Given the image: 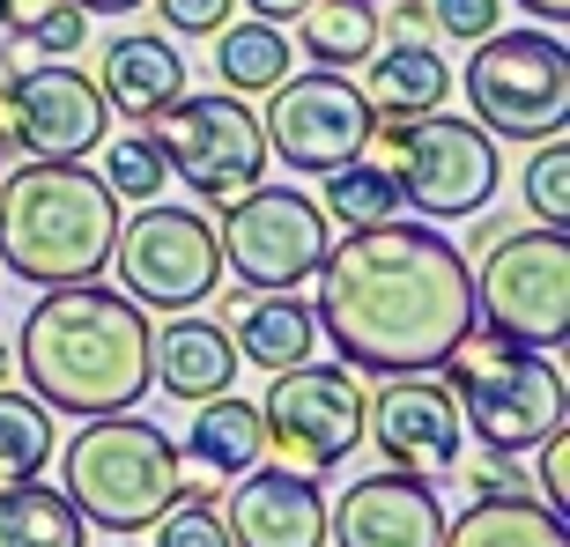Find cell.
I'll return each instance as SVG.
<instances>
[{
  "mask_svg": "<svg viewBox=\"0 0 570 547\" xmlns=\"http://www.w3.org/2000/svg\"><path fill=\"white\" fill-rule=\"evenodd\" d=\"M318 340L356 378H407L438 370L474 334V274L452 252L444 230H423V215L363 222L318 259Z\"/></svg>",
  "mask_w": 570,
  "mask_h": 547,
  "instance_id": "obj_1",
  "label": "cell"
},
{
  "mask_svg": "<svg viewBox=\"0 0 570 547\" xmlns=\"http://www.w3.org/2000/svg\"><path fill=\"white\" fill-rule=\"evenodd\" d=\"M230 547H326V496L296 466H245L223 504Z\"/></svg>",
  "mask_w": 570,
  "mask_h": 547,
  "instance_id": "obj_17",
  "label": "cell"
},
{
  "mask_svg": "<svg viewBox=\"0 0 570 547\" xmlns=\"http://www.w3.org/2000/svg\"><path fill=\"white\" fill-rule=\"evenodd\" d=\"M371 141H379L401 200L423 215V222H466V215H482L489 192H497V178H504L497 133H482L474 119H452V111L379 119Z\"/></svg>",
  "mask_w": 570,
  "mask_h": 547,
  "instance_id": "obj_6",
  "label": "cell"
},
{
  "mask_svg": "<svg viewBox=\"0 0 570 547\" xmlns=\"http://www.w3.org/2000/svg\"><path fill=\"white\" fill-rule=\"evenodd\" d=\"M164 148H156V133H119V141L105 148V186L119 192V200H156L164 192Z\"/></svg>",
  "mask_w": 570,
  "mask_h": 547,
  "instance_id": "obj_30",
  "label": "cell"
},
{
  "mask_svg": "<svg viewBox=\"0 0 570 547\" xmlns=\"http://www.w3.org/2000/svg\"><path fill=\"white\" fill-rule=\"evenodd\" d=\"M363 429H371V444H379L385 466L423 474V481L452 474V459H460V407H452V392H444L430 370L385 378L379 400L363 407Z\"/></svg>",
  "mask_w": 570,
  "mask_h": 547,
  "instance_id": "obj_15",
  "label": "cell"
},
{
  "mask_svg": "<svg viewBox=\"0 0 570 547\" xmlns=\"http://www.w3.org/2000/svg\"><path fill=\"white\" fill-rule=\"evenodd\" d=\"M356 89L379 119H423V111L444 105L452 74H444V60L430 44H393V52H371V74Z\"/></svg>",
  "mask_w": 570,
  "mask_h": 547,
  "instance_id": "obj_23",
  "label": "cell"
},
{
  "mask_svg": "<svg viewBox=\"0 0 570 547\" xmlns=\"http://www.w3.org/2000/svg\"><path fill=\"white\" fill-rule=\"evenodd\" d=\"M156 148H164V170L186 178V192H200V200H237L267 170L259 111H245V97H230V89H215V97L178 89L156 111Z\"/></svg>",
  "mask_w": 570,
  "mask_h": 547,
  "instance_id": "obj_11",
  "label": "cell"
},
{
  "mask_svg": "<svg viewBox=\"0 0 570 547\" xmlns=\"http://www.w3.org/2000/svg\"><path fill=\"white\" fill-rule=\"evenodd\" d=\"M215 74L230 97H267L282 74H296V52L282 38V22H223L215 30Z\"/></svg>",
  "mask_w": 570,
  "mask_h": 547,
  "instance_id": "obj_24",
  "label": "cell"
},
{
  "mask_svg": "<svg viewBox=\"0 0 570 547\" xmlns=\"http://www.w3.org/2000/svg\"><path fill=\"white\" fill-rule=\"evenodd\" d=\"M430 22H438L444 38L474 44V38H489V30H497V0H430Z\"/></svg>",
  "mask_w": 570,
  "mask_h": 547,
  "instance_id": "obj_34",
  "label": "cell"
},
{
  "mask_svg": "<svg viewBox=\"0 0 570 547\" xmlns=\"http://www.w3.org/2000/svg\"><path fill=\"white\" fill-rule=\"evenodd\" d=\"M230 348L259 370H296V362L318 356V311L289 289H259L253 304L237 296V326H230Z\"/></svg>",
  "mask_w": 570,
  "mask_h": 547,
  "instance_id": "obj_20",
  "label": "cell"
},
{
  "mask_svg": "<svg viewBox=\"0 0 570 547\" xmlns=\"http://www.w3.org/2000/svg\"><path fill=\"white\" fill-rule=\"evenodd\" d=\"M444 370V392L460 407V429L482 437V451H533V444L563 429V370H556L541 348H511V340H474L466 334L452 356L438 362Z\"/></svg>",
  "mask_w": 570,
  "mask_h": 547,
  "instance_id": "obj_5",
  "label": "cell"
},
{
  "mask_svg": "<svg viewBox=\"0 0 570 547\" xmlns=\"http://www.w3.org/2000/svg\"><path fill=\"white\" fill-rule=\"evenodd\" d=\"M304 52H312L318 67H341V74H348V67H363L371 60V52H379V0H312V8H304Z\"/></svg>",
  "mask_w": 570,
  "mask_h": 547,
  "instance_id": "obj_26",
  "label": "cell"
},
{
  "mask_svg": "<svg viewBox=\"0 0 570 547\" xmlns=\"http://www.w3.org/2000/svg\"><path fill=\"white\" fill-rule=\"evenodd\" d=\"M215 245H223V267L245 281V289H304L326 259V208L296 186H245L237 200H223V222H215Z\"/></svg>",
  "mask_w": 570,
  "mask_h": 547,
  "instance_id": "obj_10",
  "label": "cell"
},
{
  "mask_svg": "<svg viewBox=\"0 0 570 547\" xmlns=\"http://www.w3.org/2000/svg\"><path fill=\"white\" fill-rule=\"evenodd\" d=\"M82 8L75 0H0V30L8 38H30L38 52H75L82 44Z\"/></svg>",
  "mask_w": 570,
  "mask_h": 547,
  "instance_id": "obj_29",
  "label": "cell"
},
{
  "mask_svg": "<svg viewBox=\"0 0 570 547\" xmlns=\"http://www.w3.org/2000/svg\"><path fill=\"white\" fill-rule=\"evenodd\" d=\"M178 89H186V52H170V38L119 30V38L105 44V67H97V97H105V111L156 119Z\"/></svg>",
  "mask_w": 570,
  "mask_h": 547,
  "instance_id": "obj_18",
  "label": "cell"
},
{
  "mask_svg": "<svg viewBox=\"0 0 570 547\" xmlns=\"http://www.w3.org/2000/svg\"><path fill=\"white\" fill-rule=\"evenodd\" d=\"M156 547H230V526H223V504L215 496H170L156 510Z\"/></svg>",
  "mask_w": 570,
  "mask_h": 547,
  "instance_id": "obj_32",
  "label": "cell"
},
{
  "mask_svg": "<svg viewBox=\"0 0 570 547\" xmlns=\"http://www.w3.org/2000/svg\"><path fill=\"white\" fill-rule=\"evenodd\" d=\"M67 504L82 510V526H105L119 540H134L141 526H156V510L186 488V466H178V444L127 415H89V429L67 444Z\"/></svg>",
  "mask_w": 570,
  "mask_h": 547,
  "instance_id": "obj_4",
  "label": "cell"
},
{
  "mask_svg": "<svg viewBox=\"0 0 570 547\" xmlns=\"http://www.w3.org/2000/svg\"><path fill=\"white\" fill-rule=\"evenodd\" d=\"M148 311L127 289H97V281H60L30 304L16 334V362L30 392L52 415H127L148 400Z\"/></svg>",
  "mask_w": 570,
  "mask_h": 547,
  "instance_id": "obj_2",
  "label": "cell"
},
{
  "mask_svg": "<svg viewBox=\"0 0 570 547\" xmlns=\"http://www.w3.org/2000/svg\"><path fill=\"white\" fill-rule=\"evenodd\" d=\"M119 237V192L82 156H22L0 186V267L30 289L97 281Z\"/></svg>",
  "mask_w": 570,
  "mask_h": 547,
  "instance_id": "obj_3",
  "label": "cell"
},
{
  "mask_svg": "<svg viewBox=\"0 0 570 547\" xmlns=\"http://www.w3.org/2000/svg\"><path fill=\"white\" fill-rule=\"evenodd\" d=\"M363 407L371 400L348 362H296V370H275L259 400V429H267V451H282V466L318 474L363 444Z\"/></svg>",
  "mask_w": 570,
  "mask_h": 547,
  "instance_id": "obj_12",
  "label": "cell"
},
{
  "mask_svg": "<svg viewBox=\"0 0 570 547\" xmlns=\"http://www.w3.org/2000/svg\"><path fill=\"white\" fill-rule=\"evenodd\" d=\"M466 488H474V496H519V488H527V474L511 466V451H489L482 466H466Z\"/></svg>",
  "mask_w": 570,
  "mask_h": 547,
  "instance_id": "obj_36",
  "label": "cell"
},
{
  "mask_svg": "<svg viewBox=\"0 0 570 547\" xmlns=\"http://www.w3.org/2000/svg\"><path fill=\"white\" fill-rule=\"evenodd\" d=\"M430 30L438 22H430L423 0H393V44H430Z\"/></svg>",
  "mask_w": 570,
  "mask_h": 547,
  "instance_id": "obj_37",
  "label": "cell"
},
{
  "mask_svg": "<svg viewBox=\"0 0 570 547\" xmlns=\"http://www.w3.org/2000/svg\"><path fill=\"white\" fill-rule=\"evenodd\" d=\"M119 547H134V540H119Z\"/></svg>",
  "mask_w": 570,
  "mask_h": 547,
  "instance_id": "obj_42",
  "label": "cell"
},
{
  "mask_svg": "<svg viewBox=\"0 0 570 547\" xmlns=\"http://www.w3.org/2000/svg\"><path fill=\"white\" fill-rule=\"evenodd\" d=\"M0 385H8V340H0Z\"/></svg>",
  "mask_w": 570,
  "mask_h": 547,
  "instance_id": "obj_41",
  "label": "cell"
},
{
  "mask_svg": "<svg viewBox=\"0 0 570 547\" xmlns=\"http://www.w3.org/2000/svg\"><path fill=\"white\" fill-rule=\"evenodd\" d=\"M474 318L489 340L511 348H563L570 340V237L563 230H511L482 252Z\"/></svg>",
  "mask_w": 570,
  "mask_h": 547,
  "instance_id": "obj_8",
  "label": "cell"
},
{
  "mask_svg": "<svg viewBox=\"0 0 570 547\" xmlns=\"http://www.w3.org/2000/svg\"><path fill=\"white\" fill-rule=\"evenodd\" d=\"M533 451H541V488H549V510H570V429H549Z\"/></svg>",
  "mask_w": 570,
  "mask_h": 547,
  "instance_id": "obj_35",
  "label": "cell"
},
{
  "mask_svg": "<svg viewBox=\"0 0 570 547\" xmlns=\"http://www.w3.org/2000/svg\"><path fill=\"white\" fill-rule=\"evenodd\" d=\"M237 0H156V16H164L170 38H215L223 22H230Z\"/></svg>",
  "mask_w": 570,
  "mask_h": 547,
  "instance_id": "obj_33",
  "label": "cell"
},
{
  "mask_svg": "<svg viewBox=\"0 0 570 547\" xmlns=\"http://www.w3.org/2000/svg\"><path fill=\"white\" fill-rule=\"evenodd\" d=\"M326 540L334 547H438L444 540V504L423 474H363L334 510H326Z\"/></svg>",
  "mask_w": 570,
  "mask_h": 547,
  "instance_id": "obj_16",
  "label": "cell"
},
{
  "mask_svg": "<svg viewBox=\"0 0 570 547\" xmlns=\"http://www.w3.org/2000/svg\"><path fill=\"white\" fill-rule=\"evenodd\" d=\"M60 451V429H52V407L38 392H8L0 385V488L38 481Z\"/></svg>",
  "mask_w": 570,
  "mask_h": 547,
  "instance_id": "obj_27",
  "label": "cell"
},
{
  "mask_svg": "<svg viewBox=\"0 0 570 547\" xmlns=\"http://www.w3.org/2000/svg\"><path fill=\"white\" fill-rule=\"evenodd\" d=\"M82 16H127V8H141V0H75Z\"/></svg>",
  "mask_w": 570,
  "mask_h": 547,
  "instance_id": "obj_40",
  "label": "cell"
},
{
  "mask_svg": "<svg viewBox=\"0 0 570 547\" xmlns=\"http://www.w3.org/2000/svg\"><path fill=\"white\" fill-rule=\"evenodd\" d=\"M105 97L89 74H75L67 60L22 67L16 82H0V163L22 156H89L105 141Z\"/></svg>",
  "mask_w": 570,
  "mask_h": 547,
  "instance_id": "obj_14",
  "label": "cell"
},
{
  "mask_svg": "<svg viewBox=\"0 0 570 547\" xmlns=\"http://www.w3.org/2000/svg\"><path fill=\"white\" fill-rule=\"evenodd\" d=\"M326 222H341V230H363V222H385V215L401 208V186H393V170L371 163V148L363 156H348L341 170H326Z\"/></svg>",
  "mask_w": 570,
  "mask_h": 547,
  "instance_id": "obj_28",
  "label": "cell"
},
{
  "mask_svg": "<svg viewBox=\"0 0 570 547\" xmlns=\"http://www.w3.org/2000/svg\"><path fill=\"white\" fill-rule=\"evenodd\" d=\"M275 105L259 111V133H267V156H282L289 170H341L348 156L371 148L379 133V111L363 105V89L341 74V67H312V74H282L267 89Z\"/></svg>",
  "mask_w": 570,
  "mask_h": 547,
  "instance_id": "obj_13",
  "label": "cell"
},
{
  "mask_svg": "<svg viewBox=\"0 0 570 547\" xmlns=\"http://www.w3.org/2000/svg\"><path fill=\"white\" fill-rule=\"evenodd\" d=\"M474 127L497 141H549L570 127V52L549 30H489L466 60Z\"/></svg>",
  "mask_w": 570,
  "mask_h": 547,
  "instance_id": "obj_7",
  "label": "cell"
},
{
  "mask_svg": "<svg viewBox=\"0 0 570 547\" xmlns=\"http://www.w3.org/2000/svg\"><path fill=\"white\" fill-rule=\"evenodd\" d=\"M438 547H570L563 510H549L541 496H474L466 518H444Z\"/></svg>",
  "mask_w": 570,
  "mask_h": 547,
  "instance_id": "obj_21",
  "label": "cell"
},
{
  "mask_svg": "<svg viewBox=\"0 0 570 547\" xmlns=\"http://www.w3.org/2000/svg\"><path fill=\"white\" fill-rule=\"evenodd\" d=\"M527 16H541V22H570V0H519Z\"/></svg>",
  "mask_w": 570,
  "mask_h": 547,
  "instance_id": "obj_39",
  "label": "cell"
},
{
  "mask_svg": "<svg viewBox=\"0 0 570 547\" xmlns=\"http://www.w3.org/2000/svg\"><path fill=\"white\" fill-rule=\"evenodd\" d=\"M186 459L208 466V474H245V466H259V459H267L259 400H237V392H208V400H193Z\"/></svg>",
  "mask_w": 570,
  "mask_h": 547,
  "instance_id": "obj_22",
  "label": "cell"
},
{
  "mask_svg": "<svg viewBox=\"0 0 570 547\" xmlns=\"http://www.w3.org/2000/svg\"><path fill=\"white\" fill-rule=\"evenodd\" d=\"M527 208L541 215L549 230L570 222V141H563V133L533 141V156H527Z\"/></svg>",
  "mask_w": 570,
  "mask_h": 547,
  "instance_id": "obj_31",
  "label": "cell"
},
{
  "mask_svg": "<svg viewBox=\"0 0 570 547\" xmlns=\"http://www.w3.org/2000/svg\"><path fill=\"white\" fill-rule=\"evenodd\" d=\"M105 267L119 274V289H127L141 311H193V304H208L215 281H223V245H215L208 215L141 200V215L111 237Z\"/></svg>",
  "mask_w": 570,
  "mask_h": 547,
  "instance_id": "obj_9",
  "label": "cell"
},
{
  "mask_svg": "<svg viewBox=\"0 0 570 547\" xmlns=\"http://www.w3.org/2000/svg\"><path fill=\"white\" fill-rule=\"evenodd\" d=\"M148 370H156V385H164L170 400L193 407V400H208V392H230L237 348H230V334H223L215 318L170 311V326L148 340Z\"/></svg>",
  "mask_w": 570,
  "mask_h": 547,
  "instance_id": "obj_19",
  "label": "cell"
},
{
  "mask_svg": "<svg viewBox=\"0 0 570 547\" xmlns=\"http://www.w3.org/2000/svg\"><path fill=\"white\" fill-rule=\"evenodd\" d=\"M0 547H89V526L67 504V488L16 481L0 488Z\"/></svg>",
  "mask_w": 570,
  "mask_h": 547,
  "instance_id": "obj_25",
  "label": "cell"
},
{
  "mask_svg": "<svg viewBox=\"0 0 570 547\" xmlns=\"http://www.w3.org/2000/svg\"><path fill=\"white\" fill-rule=\"evenodd\" d=\"M312 8V0H245V16H259V22H296Z\"/></svg>",
  "mask_w": 570,
  "mask_h": 547,
  "instance_id": "obj_38",
  "label": "cell"
}]
</instances>
